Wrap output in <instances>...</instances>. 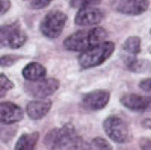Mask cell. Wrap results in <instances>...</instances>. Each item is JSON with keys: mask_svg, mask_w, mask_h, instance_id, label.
<instances>
[{"mask_svg": "<svg viewBox=\"0 0 151 150\" xmlns=\"http://www.w3.org/2000/svg\"><path fill=\"white\" fill-rule=\"evenodd\" d=\"M148 0H115L113 8L124 15H141L148 9Z\"/></svg>", "mask_w": 151, "mask_h": 150, "instance_id": "8", "label": "cell"}, {"mask_svg": "<svg viewBox=\"0 0 151 150\" xmlns=\"http://www.w3.org/2000/svg\"><path fill=\"white\" fill-rule=\"evenodd\" d=\"M38 138L40 135L38 132H33V133H23L17 144H15V149L14 150H35V146L38 143Z\"/></svg>", "mask_w": 151, "mask_h": 150, "instance_id": "15", "label": "cell"}, {"mask_svg": "<svg viewBox=\"0 0 151 150\" xmlns=\"http://www.w3.org/2000/svg\"><path fill=\"white\" fill-rule=\"evenodd\" d=\"M70 150H92V146L88 144L86 141H83L82 138H79L77 141H76V143L70 147Z\"/></svg>", "mask_w": 151, "mask_h": 150, "instance_id": "22", "label": "cell"}, {"mask_svg": "<svg viewBox=\"0 0 151 150\" xmlns=\"http://www.w3.org/2000/svg\"><path fill=\"white\" fill-rule=\"evenodd\" d=\"M23 118V109L12 103V102H3L0 103V123L3 124H12Z\"/></svg>", "mask_w": 151, "mask_h": 150, "instance_id": "12", "label": "cell"}, {"mask_svg": "<svg viewBox=\"0 0 151 150\" xmlns=\"http://www.w3.org/2000/svg\"><path fill=\"white\" fill-rule=\"evenodd\" d=\"M17 61V56H12V55H6V56H2L0 58V65L2 67H6V65H12L14 62Z\"/></svg>", "mask_w": 151, "mask_h": 150, "instance_id": "25", "label": "cell"}, {"mask_svg": "<svg viewBox=\"0 0 151 150\" xmlns=\"http://www.w3.org/2000/svg\"><path fill=\"white\" fill-rule=\"evenodd\" d=\"M103 129L106 135L112 141H115L118 144H124L130 140V130L129 124L125 123L121 117L118 115H110L103 121Z\"/></svg>", "mask_w": 151, "mask_h": 150, "instance_id": "3", "label": "cell"}, {"mask_svg": "<svg viewBox=\"0 0 151 150\" xmlns=\"http://www.w3.org/2000/svg\"><path fill=\"white\" fill-rule=\"evenodd\" d=\"M80 138L76 128L71 123L64 124L62 128L52 129L44 138V144L48 150H62V149H70L76 141Z\"/></svg>", "mask_w": 151, "mask_h": 150, "instance_id": "2", "label": "cell"}, {"mask_svg": "<svg viewBox=\"0 0 151 150\" xmlns=\"http://www.w3.org/2000/svg\"><path fill=\"white\" fill-rule=\"evenodd\" d=\"M52 100H47V99H36V100H32V102L27 103L26 106V112L27 115L32 118V120H41L44 118L50 109H52Z\"/></svg>", "mask_w": 151, "mask_h": 150, "instance_id": "13", "label": "cell"}, {"mask_svg": "<svg viewBox=\"0 0 151 150\" xmlns=\"http://www.w3.org/2000/svg\"><path fill=\"white\" fill-rule=\"evenodd\" d=\"M113 52H115V44L112 41L94 44V46L88 47L86 50L79 53V64L83 70L98 67V65H101L104 61H107L112 56Z\"/></svg>", "mask_w": 151, "mask_h": 150, "instance_id": "1", "label": "cell"}, {"mask_svg": "<svg viewBox=\"0 0 151 150\" xmlns=\"http://www.w3.org/2000/svg\"><path fill=\"white\" fill-rule=\"evenodd\" d=\"M139 88H141L145 94L151 96V78H147V79L141 80V82H139Z\"/></svg>", "mask_w": 151, "mask_h": 150, "instance_id": "24", "label": "cell"}, {"mask_svg": "<svg viewBox=\"0 0 151 150\" xmlns=\"http://www.w3.org/2000/svg\"><path fill=\"white\" fill-rule=\"evenodd\" d=\"M27 36L18 23L0 26V49H20L26 43Z\"/></svg>", "mask_w": 151, "mask_h": 150, "instance_id": "4", "label": "cell"}, {"mask_svg": "<svg viewBox=\"0 0 151 150\" xmlns=\"http://www.w3.org/2000/svg\"><path fill=\"white\" fill-rule=\"evenodd\" d=\"M11 88H14V83L5 74H0V97H3Z\"/></svg>", "mask_w": 151, "mask_h": 150, "instance_id": "20", "label": "cell"}, {"mask_svg": "<svg viewBox=\"0 0 151 150\" xmlns=\"http://www.w3.org/2000/svg\"><path fill=\"white\" fill-rule=\"evenodd\" d=\"M139 147H141V150H151V140L150 138H142L139 141Z\"/></svg>", "mask_w": 151, "mask_h": 150, "instance_id": "26", "label": "cell"}, {"mask_svg": "<svg viewBox=\"0 0 151 150\" xmlns=\"http://www.w3.org/2000/svg\"><path fill=\"white\" fill-rule=\"evenodd\" d=\"M121 103L130 111L144 112L151 111V96H139V94H124L121 97Z\"/></svg>", "mask_w": 151, "mask_h": 150, "instance_id": "11", "label": "cell"}, {"mask_svg": "<svg viewBox=\"0 0 151 150\" xmlns=\"http://www.w3.org/2000/svg\"><path fill=\"white\" fill-rule=\"evenodd\" d=\"M67 14L62 11H52L41 21V33L50 40H55L62 33L67 24Z\"/></svg>", "mask_w": 151, "mask_h": 150, "instance_id": "5", "label": "cell"}, {"mask_svg": "<svg viewBox=\"0 0 151 150\" xmlns=\"http://www.w3.org/2000/svg\"><path fill=\"white\" fill-rule=\"evenodd\" d=\"M53 0H30V8L33 9H42L45 6H48Z\"/></svg>", "mask_w": 151, "mask_h": 150, "instance_id": "23", "label": "cell"}, {"mask_svg": "<svg viewBox=\"0 0 151 150\" xmlns=\"http://www.w3.org/2000/svg\"><path fill=\"white\" fill-rule=\"evenodd\" d=\"M122 52L129 56H137L141 52V38L139 36H129L122 43Z\"/></svg>", "mask_w": 151, "mask_h": 150, "instance_id": "16", "label": "cell"}, {"mask_svg": "<svg viewBox=\"0 0 151 150\" xmlns=\"http://www.w3.org/2000/svg\"><path fill=\"white\" fill-rule=\"evenodd\" d=\"M101 0H71V6L73 8H89V6H97Z\"/></svg>", "mask_w": 151, "mask_h": 150, "instance_id": "21", "label": "cell"}, {"mask_svg": "<svg viewBox=\"0 0 151 150\" xmlns=\"http://www.w3.org/2000/svg\"><path fill=\"white\" fill-rule=\"evenodd\" d=\"M23 78L29 80V82H35V80H41L47 76V70L44 65L38 64V62H30V64H27L26 67L23 68L21 71Z\"/></svg>", "mask_w": 151, "mask_h": 150, "instance_id": "14", "label": "cell"}, {"mask_svg": "<svg viewBox=\"0 0 151 150\" xmlns=\"http://www.w3.org/2000/svg\"><path fill=\"white\" fill-rule=\"evenodd\" d=\"M9 9V0H0V15Z\"/></svg>", "mask_w": 151, "mask_h": 150, "instance_id": "27", "label": "cell"}, {"mask_svg": "<svg viewBox=\"0 0 151 150\" xmlns=\"http://www.w3.org/2000/svg\"><path fill=\"white\" fill-rule=\"evenodd\" d=\"M104 14L101 9H98L95 6H89V8H82L79 9L77 15L74 18V23L79 28H88V26H95L100 21H103Z\"/></svg>", "mask_w": 151, "mask_h": 150, "instance_id": "7", "label": "cell"}, {"mask_svg": "<svg viewBox=\"0 0 151 150\" xmlns=\"http://www.w3.org/2000/svg\"><path fill=\"white\" fill-rule=\"evenodd\" d=\"M64 47L70 52H83L88 47H91V40H89V30H79L71 33L68 38L64 41Z\"/></svg>", "mask_w": 151, "mask_h": 150, "instance_id": "10", "label": "cell"}, {"mask_svg": "<svg viewBox=\"0 0 151 150\" xmlns=\"http://www.w3.org/2000/svg\"><path fill=\"white\" fill-rule=\"evenodd\" d=\"M89 40H91V46L94 44H100L104 43L107 40V32L103 28H91L89 29Z\"/></svg>", "mask_w": 151, "mask_h": 150, "instance_id": "17", "label": "cell"}, {"mask_svg": "<svg viewBox=\"0 0 151 150\" xmlns=\"http://www.w3.org/2000/svg\"><path fill=\"white\" fill-rule=\"evenodd\" d=\"M109 99H110V94L109 91L106 90H95V91H91L83 96L82 99V105L89 109V111H100L106 108V105L109 103Z\"/></svg>", "mask_w": 151, "mask_h": 150, "instance_id": "9", "label": "cell"}, {"mask_svg": "<svg viewBox=\"0 0 151 150\" xmlns=\"http://www.w3.org/2000/svg\"><path fill=\"white\" fill-rule=\"evenodd\" d=\"M59 85H60L59 80L55 78H44L35 82L26 80V93L33 99H47L48 96H52L58 91Z\"/></svg>", "mask_w": 151, "mask_h": 150, "instance_id": "6", "label": "cell"}, {"mask_svg": "<svg viewBox=\"0 0 151 150\" xmlns=\"http://www.w3.org/2000/svg\"><path fill=\"white\" fill-rule=\"evenodd\" d=\"M125 65H127V68L132 70V71H142V70L147 67L145 62L136 59V56H132L129 61H125Z\"/></svg>", "mask_w": 151, "mask_h": 150, "instance_id": "18", "label": "cell"}, {"mask_svg": "<svg viewBox=\"0 0 151 150\" xmlns=\"http://www.w3.org/2000/svg\"><path fill=\"white\" fill-rule=\"evenodd\" d=\"M91 146H92V150H112V146L104 140L101 136H97L91 141Z\"/></svg>", "mask_w": 151, "mask_h": 150, "instance_id": "19", "label": "cell"}]
</instances>
